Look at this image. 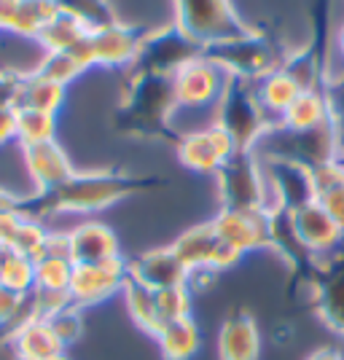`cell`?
<instances>
[{
  "instance_id": "cell-46",
  "label": "cell",
  "mask_w": 344,
  "mask_h": 360,
  "mask_svg": "<svg viewBox=\"0 0 344 360\" xmlns=\"http://www.w3.org/2000/svg\"><path fill=\"white\" fill-rule=\"evenodd\" d=\"M25 207V199L22 196L11 194V191H6V188H0V212L6 210H22Z\"/></svg>"
},
{
  "instance_id": "cell-3",
  "label": "cell",
  "mask_w": 344,
  "mask_h": 360,
  "mask_svg": "<svg viewBox=\"0 0 344 360\" xmlns=\"http://www.w3.org/2000/svg\"><path fill=\"white\" fill-rule=\"evenodd\" d=\"M231 137L237 150H255L264 135L277 127V121L264 110L255 84L242 78H226L224 91L215 100V121Z\"/></svg>"
},
{
  "instance_id": "cell-6",
  "label": "cell",
  "mask_w": 344,
  "mask_h": 360,
  "mask_svg": "<svg viewBox=\"0 0 344 360\" xmlns=\"http://www.w3.org/2000/svg\"><path fill=\"white\" fill-rule=\"evenodd\" d=\"M221 210H269V188L261 156L255 150H237L215 172Z\"/></svg>"
},
{
  "instance_id": "cell-22",
  "label": "cell",
  "mask_w": 344,
  "mask_h": 360,
  "mask_svg": "<svg viewBox=\"0 0 344 360\" xmlns=\"http://www.w3.org/2000/svg\"><path fill=\"white\" fill-rule=\"evenodd\" d=\"M170 248L175 250V255L183 261L186 269L191 274H199V271H215L212 266H215V253L221 248V240H218L212 226L202 224L183 231Z\"/></svg>"
},
{
  "instance_id": "cell-4",
  "label": "cell",
  "mask_w": 344,
  "mask_h": 360,
  "mask_svg": "<svg viewBox=\"0 0 344 360\" xmlns=\"http://www.w3.org/2000/svg\"><path fill=\"white\" fill-rule=\"evenodd\" d=\"M202 57L212 62L226 78H242L250 84L261 81L264 75H269L272 70H277L283 65L277 46L272 44L269 38H264L261 32H255L253 27L245 35L205 46Z\"/></svg>"
},
{
  "instance_id": "cell-8",
  "label": "cell",
  "mask_w": 344,
  "mask_h": 360,
  "mask_svg": "<svg viewBox=\"0 0 344 360\" xmlns=\"http://www.w3.org/2000/svg\"><path fill=\"white\" fill-rule=\"evenodd\" d=\"M205 46L196 44L191 35L180 30L178 25H167L148 30L135 62H132V73H153V75H172L180 68H186L189 62L202 57Z\"/></svg>"
},
{
  "instance_id": "cell-10",
  "label": "cell",
  "mask_w": 344,
  "mask_h": 360,
  "mask_svg": "<svg viewBox=\"0 0 344 360\" xmlns=\"http://www.w3.org/2000/svg\"><path fill=\"white\" fill-rule=\"evenodd\" d=\"M127 274H129V264L121 261V255L103 261V264H81V266H73L68 293L78 309L94 307V304L110 299L113 293H119Z\"/></svg>"
},
{
  "instance_id": "cell-39",
  "label": "cell",
  "mask_w": 344,
  "mask_h": 360,
  "mask_svg": "<svg viewBox=\"0 0 344 360\" xmlns=\"http://www.w3.org/2000/svg\"><path fill=\"white\" fill-rule=\"evenodd\" d=\"M46 323L51 326V330H54V336L62 342V347L75 345L81 339V333H84V317H81L78 307H68V309L57 312V315L51 317V320H46Z\"/></svg>"
},
{
  "instance_id": "cell-7",
  "label": "cell",
  "mask_w": 344,
  "mask_h": 360,
  "mask_svg": "<svg viewBox=\"0 0 344 360\" xmlns=\"http://www.w3.org/2000/svg\"><path fill=\"white\" fill-rule=\"evenodd\" d=\"M175 25L202 46L229 41L250 30L231 0H175Z\"/></svg>"
},
{
  "instance_id": "cell-24",
  "label": "cell",
  "mask_w": 344,
  "mask_h": 360,
  "mask_svg": "<svg viewBox=\"0 0 344 360\" xmlns=\"http://www.w3.org/2000/svg\"><path fill=\"white\" fill-rule=\"evenodd\" d=\"M16 360H51L65 352L62 342L54 336L46 320H30L11 336Z\"/></svg>"
},
{
  "instance_id": "cell-1",
  "label": "cell",
  "mask_w": 344,
  "mask_h": 360,
  "mask_svg": "<svg viewBox=\"0 0 344 360\" xmlns=\"http://www.w3.org/2000/svg\"><path fill=\"white\" fill-rule=\"evenodd\" d=\"M159 186H165V180L156 175H129V172H108V169L73 172L54 191L25 199V212L35 221L51 212H97L127 196L151 191Z\"/></svg>"
},
{
  "instance_id": "cell-19",
  "label": "cell",
  "mask_w": 344,
  "mask_h": 360,
  "mask_svg": "<svg viewBox=\"0 0 344 360\" xmlns=\"http://www.w3.org/2000/svg\"><path fill=\"white\" fill-rule=\"evenodd\" d=\"M261 333L250 315L237 312L224 320L218 330V360H258Z\"/></svg>"
},
{
  "instance_id": "cell-30",
  "label": "cell",
  "mask_w": 344,
  "mask_h": 360,
  "mask_svg": "<svg viewBox=\"0 0 344 360\" xmlns=\"http://www.w3.org/2000/svg\"><path fill=\"white\" fill-rule=\"evenodd\" d=\"M57 11L60 14L73 16L78 25H84L89 32L103 30L108 25L119 22L116 19V11L108 0H54Z\"/></svg>"
},
{
  "instance_id": "cell-35",
  "label": "cell",
  "mask_w": 344,
  "mask_h": 360,
  "mask_svg": "<svg viewBox=\"0 0 344 360\" xmlns=\"http://www.w3.org/2000/svg\"><path fill=\"white\" fill-rule=\"evenodd\" d=\"M70 277H73V261H60V258H41V261H35V288L68 290Z\"/></svg>"
},
{
  "instance_id": "cell-28",
  "label": "cell",
  "mask_w": 344,
  "mask_h": 360,
  "mask_svg": "<svg viewBox=\"0 0 344 360\" xmlns=\"http://www.w3.org/2000/svg\"><path fill=\"white\" fill-rule=\"evenodd\" d=\"M255 91H258V100H261L264 110H267L274 121H280V116H283L285 110H288V105L299 97L301 89L277 68V70H272L269 75H264L261 81H255Z\"/></svg>"
},
{
  "instance_id": "cell-32",
  "label": "cell",
  "mask_w": 344,
  "mask_h": 360,
  "mask_svg": "<svg viewBox=\"0 0 344 360\" xmlns=\"http://www.w3.org/2000/svg\"><path fill=\"white\" fill-rule=\"evenodd\" d=\"M30 320H38L32 315L30 293L22 296V293H14L11 288H6L0 283V328L8 333V339Z\"/></svg>"
},
{
  "instance_id": "cell-36",
  "label": "cell",
  "mask_w": 344,
  "mask_h": 360,
  "mask_svg": "<svg viewBox=\"0 0 344 360\" xmlns=\"http://www.w3.org/2000/svg\"><path fill=\"white\" fill-rule=\"evenodd\" d=\"M156 309H159L162 326L172 323V320H180V317H189L191 315V293H189V285L156 290Z\"/></svg>"
},
{
  "instance_id": "cell-50",
  "label": "cell",
  "mask_w": 344,
  "mask_h": 360,
  "mask_svg": "<svg viewBox=\"0 0 344 360\" xmlns=\"http://www.w3.org/2000/svg\"><path fill=\"white\" fill-rule=\"evenodd\" d=\"M51 360H70V358H68V355L62 352V355H57V358H51Z\"/></svg>"
},
{
  "instance_id": "cell-12",
  "label": "cell",
  "mask_w": 344,
  "mask_h": 360,
  "mask_svg": "<svg viewBox=\"0 0 344 360\" xmlns=\"http://www.w3.org/2000/svg\"><path fill=\"white\" fill-rule=\"evenodd\" d=\"M210 226L218 240L231 245L242 255L250 250L272 248V215L269 210H221Z\"/></svg>"
},
{
  "instance_id": "cell-17",
  "label": "cell",
  "mask_w": 344,
  "mask_h": 360,
  "mask_svg": "<svg viewBox=\"0 0 344 360\" xmlns=\"http://www.w3.org/2000/svg\"><path fill=\"white\" fill-rule=\"evenodd\" d=\"M22 150H25L27 172L35 180V186H38V194L54 191L57 186H62L75 172L70 159H68V153L62 150L57 140L35 143V146H22Z\"/></svg>"
},
{
  "instance_id": "cell-18",
  "label": "cell",
  "mask_w": 344,
  "mask_h": 360,
  "mask_svg": "<svg viewBox=\"0 0 344 360\" xmlns=\"http://www.w3.org/2000/svg\"><path fill=\"white\" fill-rule=\"evenodd\" d=\"M70 234V261L73 266L81 264H103L110 258H119V240L105 224H81Z\"/></svg>"
},
{
  "instance_id": "cell-40",
  "label": "cell",
  "mask_w": 344,
  "mask_h": 360,
  "mask_svg": "<svg viewBox=\"0 0 344 360\" xmlns=\"http://www.w3.org/2000/svg\"><path fill=\"white\" fill-rule=\"evenodd\" d=\"M317 202L323 205V210L344 229V178L326 186L323 191H317Z\"/></svg>"
},
{
  "instance_id": "cell-49",
  "label": "cell",
  "mask_w": 344,
  "mask_h": 360,
  "mask_svg": "<svg viewBox=\"0 0 344 360\" xmlns=\"http://www.w3.org/2000/svg\"><path fill=\"white\" fill-rule=\"evenodd\" d=\"M336 46H339V51L344 54V25L339 27V32H336Z\"/></svg>"
},
{
  "instance_id": "cell-15",
  "label": "cell",
  "mask_w": 344,
  "mask_h": 360,
  "mask_svg": "<svg viewBox=\"0 0 344 360\" xmlns=\"http://www.w3.org/2000/svg\"><path fill=\"white\" fill-rule=\"evenodd\" d=\"M224 84L226 75L205 57L189 62L186 68H180L178 73L172 75L178 108H205L215 103L224 91Z\"/></svg>"
},
{
  "instance_id": "cell-11",
  "label": "cell",
  "mask_w": 344,
  "mask_h": 360,
  "mask_svg": "<svg viewBox=\"0 0 344 360\" xmlns=\"http://www.w3.org/2000/svg\"><path fill=\"white\" fill-rule=\"evenodd\" d=\"M175 148H178L180 165L191 172H202V175H215L229 162V156L237 153L231 137L226 135L218 124L180 135Z\"/></svg>"
},
{
  "instance_id": "cell-34",
  "label": "cell",
  "mask_w": 344,
  "mask_h": 360,
  "mask_svg": "<svg viewBox=\"0 0 344 360\" xmlns=\"http://www.w3.org/2000/svg\"><path fill=\"white\" fill-rule=\"evenodd\" d=\"M0 283L6 288H11L14 293L27 296L35 288V261L14 250L11 258L6 261V266L0 269Z\"/></svg>"
},
{
  "instance_id": "cell-42",
  "label": "cell",
  "mask_w": 344,
  "mask_h": 360,
  "mask_svg": "<svg viewBox=\"0 0 344 360\" xmlns=\"http://www.w3.org/2000/svg\"><path fill=\"white\" fill-rule=\"evenodd\" d=\"M25 75L16 70H0V108H16Z\"/></svg>"
},
{
  "instance_id": "cell-27",
  "label": "cell",
  "mask_w": 344,
  "mask_h": 360,
  "mask_svg": "<svg viewBox=\"0 0 344 360\" xmlns=\"http://www.w3.org/2000/svg\"><path fill=\"white\" fill-rule=\"evenodd\" d=\"M65 89L62 84H54L44 75L27 73L22 81V94H19V105L16 108H30V110H44V113H54L65 103Z\"/></svg>"
},
{
  "instance_id": "cell-51",
  "label": "cell",
  "mask_w": 344,
  "mask_h": 360,
  "mask_svg": "<svg viewBox=\"0 0 344 360\" xmlns=\"http://www.w3.org/2000/svg\"><path fill=\"white\" fill-rule=\"evenodd\" d=\"M342 159H344V132H342Z\"/></svg>"
},
{
  "instance_id": "cell-37",
  "label": "cell",
  "mask_w": 344,
  "mask_h": 360,
  "mask_svg": "<svg viewBox=\"0 0 344 360\" xmlns=\"http://www.w3.org/2000/svg\"><path fill=\"white\" fill-rule=\"evenodd\" d=\"M30 304H32V315L38 317V320H51L62 309L75 307L68 290H46V288H32Z\"/></svg>"
},
{
  "instance_id": "cell-33",
  "label": "cell",
  "mask_w": 344,
  "mask_h": 360,
  "mask_svg": "<svg viewBox=\"0 0 344 360\" xmlns=\"http://www.w3.org/2000/svg\"><path fill=\"white\" fill-rule=\"evenodd\" d=\"M84 70H87V68L78 62V57H75L73 51H46L44 60L38 62V68H35L32 73L44 75V78L54 81V84L68 86V84L75 81Z\"/></svg>"
},
{
  "instance_id": "cell-48",
  "label": "cell",
  "mask_w": 344,
  "mask_h": 360,
  "mask_svg": "<svg viewBox=\"0 0 344 360\" xmlns=\"http://www.w3.org/2000/svg\"><path fill=\"white\" fill-rule=\"evenodd\" d=\"M11 253H14V250H11V248H8V245H3V242H0V269H3V266H6V261H8V258H11Z\"/></svg>"
},
{
  "instance_id": "cell-9",
  "label": "cell",
  "mask_w": 344,
  "mask_h": 360,
  "mask_svg": "<svg viewBox=\"0 0 344 360\" xmlns=\"http://www.w3.org/2000/svg\"><path fill=\"white\" fill-rule=\"evenodd\" d=\"M261 167H264V178L269 188V210L296 212L299 207L314 202V183L310 167L291 162V159H280V156H261Z\"/></svg>"
},
{
  "instance_id": "cell-5",
  "label": "cell",
  "mask_w": 344,
  "mask_h": 360,
  "mask_svg": "<svg viewBox=\"0 0 344 360\" xmlns=\"http://www.w3.org/2000/svg\"><path fill=\"white\" fill-rule=\"evenodd\" d=\"M255 153L291 159V162H299L312 169V167H320L342 156V129L336 121L317 127V129H307V132L274 127L255 146Z\"/></svg>"
},
{
  "instance_id": "cell-47",
  "label": "cell",
  "mask_w": 344,
  "mask_h": 360,
  "mask_svg": "<svg viewBox=\"0 0 344 360\" xmlns=\"http://www.w3.org/2000/svg\"><path fill=\"white\" fill-rule=\"evenodd\" d=\"M307 360H344V355L333 347H323V349H314Z\"/></svg>"
},
{
  "instance_id": "cell-41",
  "label": "cell",
  "mask_w": 344,
  "mask_h": 360,
  "mask_svg": "<svg viewBox=\"0 0 344 360\" xmlns=\"http://www.w3.org/2000/svg\"><path fill=\"white\" fill-rule=\"evenodd\" d=\"M41 258H60V261H70V234L68 231H49L44 240V248L35 261Z\"/></svg>"
},
{
  "instance_id": "cell-25",
  "label": "cell",
  "mask_w": 344,
  "mask_h": 360,
  "mask_svg": "<svg viewBox=\"0 0 344 360\" xmlns=\"http://www.w3.org/2000/svg\"><path fill=\"white\" fill-rule=\"evenodd\" d=\"M156 342H159L162 355L167 360H191L199 352L202 336H199L194 317L189 315L172 320V323H165L156 333Z\"/></svg>"
},
{
  "instance_id": "cell-14",
  "label": "cell",
  "mask_w": 344,
  "mask_h": 360,
  "mask_svg": "<svg viewBox=\"0 0 344 360\" xmlns=\"http://www.w3.org/2000/svg\"><path fill=\"white\" fill-rule=\"evenodd\" d=\"M148 30H140L124 22H113L103 30L89 32L91 68H132L140 44Z\"/></svg>"
},
{
  "instance_id": "cell-20",
  "label": "cell",
  "mask_w": 344,
  "mask_h": 360,
  "mask_svg": "<svg viewBox=\"0 0 344 360\" xmlns=\"http://www.w3.org/2000/svg\"><path fill=\"white\" fill-rule=\"evenodd\" d=\"M54 14V0H0V30L22 38H38Z\"/></svg>"
},
{
  "instance_id": "cell-16",
  "label": "cell",
  "mask_w": 344,
  "mask_h": 360,
  "mask_svg": "<svg viewBox=\"0 0 344 360\" xmlns=\"http://www.w3.org/2000/svg\"><path fill=\"white\" fill-rule=\"evenodd\" d=\"M129 274L140 280L143 285L151 290H165V288H178L189 285L191 271L183 266L172 248H156V250H146L140 253L129 264Z\"/></svg>"
},
{
  "instance_id": "cell-21",
  "label": "cell",
  "mask_w": 344,
  "mask_h": 360,
  "mask_svg": "<svg viewBox=\"0 0 344 360\" xmlns=\"http://www.w3.org/2000/svg\"><path fill=\"white\" fill-rule=\"evenodd\" d=\"M314 304L323 323L344 336V261L320 266L314 280Z\"/></svg>"
},
{
  "instance_id": "cell-44",
  "label": "cell",
  "mask_w": 344,
  "mask_h": 360,
  "mask_svg": "<svg viewBox=\"0 0 344 360\" xmlns=\"http://www.w3.org/2000/svg\"><path fill=\"white\" fill-rule=\"evenodd\" d=\"M326 94H329L331 113H333V119L339 124V129L344 132V75L336 78V81H331V86L326 89Z\"/></svg>"
},
{
  "instance_id": "cell-2",
  "label": "cell",
  "mask_w": 344,
  "mask_h": 360,
  "mask_svg": "<svg viewBox=\"0 0 344 360\" xmlns=\"http://www.w3.org/2000/svg\"><path fill=\"white\" fill-rule=\"evenodd\" d=\"M178 110L175 89L170 75L132 73L129 86L116 116V129L121 135L146 137V140H172L178 143L180 135H172V113Z\"/></svg>"
},
{
  "instance_id": "cell-13",
  "label": "cell",
  "mask_w": 344,
  "mask_h": 360,
  "mask_svg": "<svg viewBox=\"0 0 344 360\" xmlns=\"http://www.w3.org/2000/svg\"><path fill=\"white\" fill-rule=\"evenodd\" d=\"M291 224H293V231L301 240V245L314 258H329L342 250L344 229L323 210V205L317 199L299 207L296 212H291Z\"/></svg>"
},
{
  "instance_id": "cell-29",
  "label": "cell",
  "mask_w": 344,
  "mask_h": 360,
  "mask_svg": "<svg viewBox=\"0 0 344 360\" xmlns=\"http://www.w3.org/2000/svg\"><path fill=\"white\" fill-rule=\"evenodd\" d=\"M87 35H89V30L84 25H78L73 16L57 11V14L46 22V27L41 30V35L35 41L44 46V51H70Z\"/></svg>"
},
{
  "instance_id": "cell-31",
  "label": "cell",
  "mask_w": 344,
  "mask_h": 360,
  "mask_svg": "<svg viewBox=\"0 0 344 360\" xmlns=\"http://www.w3.org/2000/svg\"><path fill=\"white\" fill-rule=\"evenodd\" d=\"M54 132H57V116L54 113L16 108V140L22 146L49 143V140H54Z\"/></svg>"
},
{
  "instance_id": "cell-23",
  "label": "cell",
  "mask_w": 344,
  "mask_h": 360,
  "mask_svg": "<svg viewBox=\"0 0 344 360\" xmlns=\"http://www.w3.org/2000/svg\"><path fill=\"white\" fill-rule=\"evenodd\" d=\"M333 113H331V103L326 89L317 91H299V97L288 105L277 127L283 129H293V132H307V129H317V127H326L331 124Z\"/></svg>"
},
{
  "instance_id": "cell-38",
  "label": "cell",
  "mask_w": 344,
  "mask_h": 360,
  "mask_svg": "<svg viewBox=\"0 0 344 360\" xmlns=\"http://www.w3.org/2000/svg\"><path fill=\"white\" fill-rule=\"evenodd\" d=\"M46 231L44 224L41 221H35V218H25V224L19 226V231H16V237L11 240V250L16 253L27 255V258H38L41 253V248H44V240H46Z\"/></svg>"
},
{
  "instance_id": "cell-26",
  "label": "cell",
  "mask_w": 344,
  "mask_h": 360,
  "mask_svg": "<svg viewBox=\"0 0 344 360\" xmlns=\"http://www.w3.org/2000/svg\"><path fill=\"white\" fill-rule=\"evenodd\" d=\"M124 301H127V312L132 317V323L140 328L156 336L162 328V320H159V309H156V290H151L148 285H143L140 280H135L132 274H127L124 280Z\"/></svg>"
},
{
  "instance_id": "cell-43",
  "label": "cell",
  "mask_w": 344,
  "mask_h": 360,
  "mask_svg": "<svg viewBox=\"0 0 344 360\" xmlns=\"http://www.w3.org/2000/svg\"><path fill=\"white\" fill-rule=\"evenodd\" d=\"M25 218H30V215L25 212V207H22V210L0 212V242H3V245H8V248H11V240L16 237L19 226L25 224Z\"/></svg>"
},
{
  "instance_id": "cell-45",
  "label": "cell",
  "mask_w": 344,
  "mask_h": 360,
  "mask_svg": "<svg viewBox=\"0 0 344 360\" xmlns=\"http://www.w3.org/2000/svg\"><path fill=\"white\" fill-rule=\"evenodd\" d=\"M16 140V108H0V148Z\"/></svg>"
}]
</instances>
